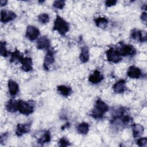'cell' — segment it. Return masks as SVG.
<instances>
[{"mask_svg":"<svg viewBox=\"0 0 147 147\" xmlns=\"http://www.w3.org/2000/svg\"><path fill=\"white\" fill-rule=\"evenodd\" d=\"M108 110V105L101 99H98L95 101L94 107L91 110L90 115L95 119H100Z\"/></svg>","mask_w":147,"mask_h":147,"instance_id":"cell-1","label":"cell"},{"mask_svg":"<svg viewBox=\"0 0 147 147\" xmlns=\"http://www.w3.org/2000/svg\"><path fill=\"white\" fill-rule=\"evenodd\" d=\"M36 103L33 100L25 101L18 100V111L22 114L29 115L33 113Z\"/></svg>","mask_w":147,"mask_h":147,"instance_id":"cell-2","label":"cell"},{"mask_svg":"<svg viewBox=\"0 0 147 147\" xmlns=\"http://www.w3.org/2000/svg\"><path fill=\"white\" fill-rule=\"evenodd\" d=\"M69 25L68 22L59 15H57L54 21L53 30L57 31L61 35H65L69 31Z\"/></svg>","mask_w":147,"mask_h":147,"instance_id":"cell-3","label":"cell"},{"mask_svg":"<svg viewBox=\"0 0 147 147\" xmlns=\"http://www.w3.org/2000/svg\"><path fill=\"white\" fill-rule=\"evenodd\" d=\"M119 55L122 56H132L136 53V50L133 46L129 44L120 43L119 46L116 48Z\"/></svg>","mask_w":147,"mask_h":147,"instance_id":"cell-4","label":"cell"},{"mask_svg":"<svg viewBox=\"0 0 147 147\" xmlns=\"http://www.w3.org/2000/svg\"><path fill=\"white\" fill-rule=\"evenodd\" d=\"M107 60L111 63H117L122 60V57L118 53L116 48L113 47L110 48L106 52Z\"/></svg>","mask_w":147,"mask_h":147,"instance_id":"cell-5","label":"cell"},{"mask_svg":"<svg viewBox=\"0 0 147 147\" xmlns=\"http://www.w3.org/2000/svg\"><path fill=\"white\" fill-rule=\"evenodd\" d=\"M130 37L132 39L140 42H146L147 40L146 32L145 31L136 29H134L131 31Z\"/></svg>","mask_w":147,"mask_h":147,"instance_id":"cell-6","label":"cell"},{"mask_svg":"<svg viewBox=\"0 0 147 147\" xmlns=\"http://www.w3.org/2000/svg\"><path fill=\"white\" fill-rule=\"evenodd\" d=\"M40 35L39 30L35 26L29 25L26 28V36L30 41L36 40Z\"/></svg>","mask_w":147,"mask_h":147,"instance_id":"cell-7","label":"cell"},{"mask_svg":"<svg viewBox=\"0 0 147 147\" xmlns=\"http://www.w3.org/2000/svg\"><path fill=\"white\" fill-rule=\"evenodd\" d=\"M17 17L16 13L8 10H1V21L2 23H7L13 20Z\"/></svg>","mask_w":147,"mask_h":147,"instance_id":"cell-8","label":"cell"},{"mask_svg":"<svg viewBox=\"0 0 147 147\" xmlns=\"http://www.w3.org/2000/svg\"><path fill=\"white\" fill-rule=\"evenodd\" d=\"M31 122H28L26 123H18L16 130V134L18 137H21L23 134L28 133L30 130Z\"/></svg>","mask_w":147,"mask_h":147,"instance_id":"cell-9","label":"cell"},{"mask_svg":"<svg viewBox=\"0 0 147 147\" xmlns=\"http://www.w3.org/2000/svg\"><path fill=\"white\" fill-rule=\"evenodd\" d=\"M55 61V57L53 52L52 50H48L44 57L43 67L46 71L49 70V66L52 64Z\"/></svg>","mask_w":147,"mask_h":147,"instance_id":"cell-10","label":"cell"},{"mask_svg":"<svg viewBox=\"0 0 147 147\" xmlns=\"http://www.w3.org/2000/svg\"><path fill=\"white\" fill-rule=\"evenodd\" d=\"M104 79L103 75L98 69H95L88 77V81L92 84H98Z\"/></svg>","mask_w":147,"mask_h":147,"instance_id":"cell-11","label":"cell"},{"mask_svg":"<svg viewBox=\"0 0 147 147\" xmlns=\"http://www.w3.org/2000/svg\"><path fill=\"white\" fill-rule=\"evenodd\" d=\"M113 89L114 92L117 94L124 92L127 89L126 86V81L124 79H120L118 80L113 86Z\"/></svg>","mask_w":147,"mask_h":147,"instance_id":"cell-12","label":"cell"},{"mask_svg":"<svg viewBox=\"0 0 147 147\" xmlns=\"http://www.w3.org/2000/svg\"><path fill=\"white\" fill-rule=\"evenodd\" d=\"M22 65L21 68L25 72H29L33 69V62L30 57H23L20 60Z\"/></svg>","mask_w":147,"mask_h":147,"instance_id":"cell-13","label":"cell"},{"mask_svg":"<svg viewBox=\"0 0 147 147\" xmlns=\"http://www.w3.org/2000/svg\"><path fill=\"white\" fill-rule=\"evenodd\" d=\"M51 42L47 36L40 37L37 41V48L38 49H48L50 47Z\"/></svg>","mask_w":147,"mask_h":147,"instance_id":"cell-14","label":"cell"},{"mask_svg":"<svg viewBox=\"0 0 147 147\" xmlns=\"http://www.w3.org/2000/svg\"><path fill=\"white\" fill-rule=\"evenodd\" d=\"M127 75L130 78L138 79L141 75V71L139 68L134 65H131L127 71Z\"/></svg>","mask_w":147,"mask_h":147,"instance_id":"cell-15","label":"cell"},{"mask_svg":"<svg viewBox=\"0 0 147 147\" xmlns=\"http://www.w3.org/2000/svg\"><path fill=\"white\" fill-rule=\"evenodd\" d=\"M18 100H16L13 99L9 100L6 105V110L10 113H15L18 111Z\"/></svg>","mask_w":147,"mask_h":147,"instance_id":"cell-16","label":"cell"},{"mask_svg":"<svg viewBox=\"0 0 147 147\" xmlns=\"http://www.w3.org/2000/svg\"><path fill=\"white\" fill-rule=\"evenodd\" d=\"M9 91L11 96H15L19 91V86L17 83L13 80H9L7 83Z\"/></svg>","mask_w":147,"mask_h":147,"instance_id":"cell-17","label":"cell"},{"mask_svg":"<svg viewBox=\"0 0 147 147\" xmlns=\"http://www.w3.org/2000/svg\"><path fill=\"white\" fill-rule=\"evenodd\" d=\"M144 127L140 124L134 123L132 125V132L133 136L134 138L140 137L144 132Z\"/></svg>","mask_w":147,"mask_h":147,"instance_id":"cell-18","label":"cell"},{"mask_svg":"<svg viewBox=\"0 0 147 147\" xmlns=\"http://www.w3.org/2000/svg\"><path fill=\"white\" fill-rule=\"evenodd\" d=\"M57 91L63 96H69L72 93V88L69 87L65 85H60L58 86L57 87Z\"/></svg>","mask_w":147,"mask_h":147,"instance_id":"cell-19","label":"cell"},{"mask_svg":"<svg viewBox=\"0 0 147 147\" xmlns=\"http://www.w3.org/2000/svg\"><path fill=\"white\" fill-rule=\"evenodd\" d=\"M79 59L82 63H85L89 60V51L88 48L86 46H84L81 49V52L79 56Z\"/></svg>","mask_w":147,"mask_h":147,"instance_id":"cell-20","label":"cell"},{"mask_svg":"<svg viewBox=\"0 0 147 147\" xmlns=\"http://www.w3.org/2000/svg\"><path fill=\"white\" fill-rule=\"evenodd\" d=\"M94 22L96 26L102 29L106 28L108 24V20L105 17H99L96 18L94 19Z\"/></svg>","mask_w":147,"mask_h":147,"instance_id":"cell-21","label":"cell"},{"mask_svg":"<svg viewBox=\"0 0 147 147\" xmlns=\"http://www.w3.org/2000/svg\"><path fill=\"white\" fill-rule=\"evenodd\" d=\"M24 56L21 55L20 52L16 49V50L11 53V58L10 59V63H16L17 62H20V60L22 59V58Z\"/></svg>","mask_w":147,"mask_h":147,"instance_id":"cell-22","label":"cell"},{"mask_svg":"<svg viewBox=\"0 0 147 147\" xmlns=\"http://www.w3.org/2000/svg\"><path fill=\"white\" fill-rule=\"evenodd\" d=\"M76 129L79 134L85 135L87 134L89 131V125L86 122H83L78 125Z\"/></svg>","mask_w":147,"mask_h":147,"instance_id":"cell-23","label":"cell"},{"mask_svg":"<svg viewBox=\"0 0 147 147\" xmlns=\"http://www.w3.org/2000/svg\"><path fill=\"white\" fill-rule=\"evenodd\" d=\"M51 133L49 130H47L42 134V136L41 137H40L38 139L37 142L40 145H43L44 144L49 142L51 141Z\"/></svg>","mask_w":147,"mask_h":147,"instance_id":"cell-24","label":"cell"},{"mask_svg":"<svg viewBox=\"0 0 147 147\" xmlns=\"http://www.w3.org/2000/svg\"><path fill=\"white\" fill-rule=\"evenodd\" d=\"M6 41H1L0 42V54L3 57H7L10 52L6 48Z\"/></svg>","mask_w":147,"mask_h":147,"instance_id":"cell-25","label":"cell"},{"mask_svg":"<svg viewBox=\"0 0 147 147\" xmlns=\"http://www.w3.org/2000/svg\"><path fill=\"white\" fill-rule=\"evenodd\" d=\"M39 21L42 24H47L49 21V16L47 13H41L38 16Z\"/></svg>","mask_w":147,"mask_h":147,"instance_id":"cell-26","label":"cell"},{"mask_svg":"<svg viewBox=\"0 0 147 147\" xmlns=\"http://www.w3.org/2000/svg\"><path fill=\"white\" fill-rule=\"evenodd\" d=\"M58 145L59 146L61 147H65V146H69L70 145V143L67 138H65V137H63L59 140L58 142Z\"/></svg>","mask_w":147,"mask_h":147,"instance_id":"cell-27","label":"cell"},{"mask_svg":"<svg viewBox=\"0 0 147 147\" xmlns=\"http://www.w3.org/2000/svg\"><path fill=\"white\" fill-rule=\"evenodd\" d=\"M65 2L64 1H55L53 2V6L55 8L63 9L65 6Z\"/></svg>","mask_w":147,"mask_h":147,"instance_id":"cell-28","label":"cell"},{"mask_svg":"<svg viewBox=\"0 0 147 147\" xmlns=\"http://www.w3.org/2000/svg\"><path fill=\"white\" fill-rule=\"evenodd\" d=\"M137 144L139 146L146 147L147 146V139L146 137H142L137 140Z\"/></svg>","mask_w":147,"mask_h":147,"instance_id":"cell-29","label":"cell"},{"mask_svg":"<svg viewBox=\"0 0 147 147\" xmlns=\"http://www.w3.org/2000/svg\"><path fill=\"white\" fill-rule=\"evenodd\" d=\"M117 1H114V0H112V1H110V0H108V1H106L105 2V4H106V6H107V7H111L112 6H114L115 5L116 3H117Z\"/></svg>","mask_w":147,"mask_h":147,"instance_id":"cell-30","label":"cell"},{"mask_svg":"<svg viewBox=\"0 0 147 147\" xmlns=\"http://www.w3.org/2000/svg\"><path fill=\"white\" fill-rule=\"evenodd\" d=\"M8 136V133H3V134H1V138H0V142L1 144H2L3 142L5 141V139L6 138H7Z\"/></svg>","mask_w":147,"mask_h":147,"instance_id":"cell-31","label":"cell"},{"mask_svg":"<svg viewBox=\"0 0 147 147\" xmlns=\"http://www.w3.org/2000/svg\"><path fill=\"white\" fill-rule=\"evenodd\" d=\"M140 18H141V19L142 21H144V22H146V12H142Z\"/></svg>","mask_w":147,"mask_h":147,"instance_id":"cell-32","label":"cell"},{"mask_svg":"<svg viewBox=\"0 0 147 147\" xmlns=\"http://www.w3.org/2000/svg\"><path fill=\"white\" fill-rule=\"evenodd\" d=\"M69 126H70V123H69V122H67V123H65L64 125H63L61 126V130H64V129H66V128H68Z\"/></svg>","mask_w":147,"mask_h":147,"instance_id":"cell-33","label":"cell"},{"mask_svg":"<svg viewBox=\"0 0 147 147\" xmlns=\"http://www.w3.org/2000/svg\"><path fill=\"white\" fill-rule=\"evenodd\" d=\"M7 3V1H6V0H1V2H0V3H1V6H5Z\"/></svg>","mask_w":147,"mask_h":147,"instance_id":"cell-34","label":"cell"}]
</instances>
